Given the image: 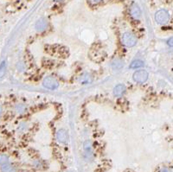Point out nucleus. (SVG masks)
<instances>
[{"instance_id":"f257e3e1","label":"nucleus","mask_w":173,"mask_h":172,"mask_svg":"<svg viewBox=\"0 0 173 172\" xmlns=\"http://www.w3.org/2000/svg\"><path fill=\"white\" fill-rule=\"evenodd\" d=\"M170 19V15L165 10H159L155 14V20L159 24H165Z\"/></svg>"},{"instance_id":"f03ea898","label":"nucleus","mask_w":173,"mask_h":172,"mask_svg":"<svg viewBox=\"0 0 173 172\" xmlns=\"http://www.w3.org/2000/svg\"><path fill=\"white\" fill-rule=\"evenodd\" d=\"M122 43L127 47H133L137 43V38L134 34L127 32L122 35Z\"/></svg>"},{"instance_id":"7ed1b4c3","label":"nucleus","mask_w":173,"mask_h":172,"mask_svg":"<svg viewBox=\"0 0 173 172\" xmlns=\"http://www.w3.org/2000/svg\"><path fill=\"white\" fill-rule=\"evenodd\" d=\"M43 87L49 89V90H55L59 87V83L56 81V79L51 77V76H48L43 80Z\"/></svg>"},{"instance_id":"20e7f679","label":"nucleus","mask_w":173,"mask_h":172,"mask_svg":"<svg viewBox=\"0 0 173 172\" xmlns=\"http://www.w3.org/2000/svg\"><path fill=\"white\" fill-rule=\"evenodd\" d=\"M133 80L138 83H144L148 79V73L146 70H138L133 74Z\"/></svg>"},{"instance_id":"39448f33","label":"nucleus","mask_w":173,"mask_h":172,"mask_svg":"<svg viewBox=\"0 0 173 172\" xmlns=\"http://www.w3.org/2000/svg\"><path fill=\"white\" fill-rule=\"evenodd\" d=\"M130 13H131V16L135 19H139L141 16V10H140L139 6L135 3L131 6Z\"/></svg>"},{"instance_id":"423d86ee","label":"nucleus","mask_w":173,"mask_h":172,"mask_svg":"<svg viewBox=\"0 0 173 172\" xmlns=\"http://www.w3.org/2000/svg\"><path fill=\"white\" fill-rule=\"evenodd\" d=\"M56 138H57V140L60 142V143H66L67 142V139H68V134L66 132L65 130L63 129H61L58 131L57 134H56Z\"/></svg>"},{"instance_id":"0eeeda50","label":"nucleus","mask_w":173,"mask_h":172,"mask_svg":"<svg viewBox=\"0 0 173 172\" xmlns=\"http://www.w3.org/2000/svg\"><path fill=\"white\" fill-rule=\"evenodd\" d=\"M47 21L44 18H41L36 23V29L37 31H43L47 28Z\"/></svg>"},{"instance_id":"6e6552de","label":"nucleus","mask_w":173,"mask_h":172,"mask_svg":"<svg viewBox=\"0 0 173 172\" xmlns=\"http://www.w3.org/2000/svg\"><path fill=\"white\" fill-rule=\"evenodd\" d=\"M125 91H126V87L123 84H119V85H117L114 87V94L115 96H117V97H120V96H121L125 93Z\"/></svg>"},{"instance_id":"1a4fd4ad","label":"nucleus","mask_w":173,"mask_h":172,"mask_svg":"<svg viewBox=\"0 0 173 172\" xmlns=\"http://www.w3.org/2000/svg\"><path fill=\"white\" fill-rule=\"evenodd\" d=\"M111 65H112V68H113L114 69L118 70V69L122 68L124 63H123L122 60H120V59H114V60L112 61V64H111Z\"/></svg>"},{"instance_id":"9d476101","label":"nucleus","mask_w":173,"mask_h":172,"mask_svg":"<svg viewBox=\"0 0 173 172\" xmlns=\"http://www.w3.org/2000/svg\"><path fill=\"white\" fill-rule=\"evenodd\" d=\"M144 66V62L140 60H135L133 61L131 64H130V68H141Z\"/></svg>"},{"instance_id":"9b49d317","label":"nucleus","mask_w":173,"mask_h":172,"mask_svg":"<svg viewBox=\"0 0 173 172\" xmlns=\"http://www.w3.org/2000/svg\"><path fill=\"white\" fill-rule=\"evenodd\" d=\"M84 150L87 155L88 156L92 155V147H91V143L89 141H86L84 143Z\"/></svg>"},{"instance_id":"f8f14e48","label":"nucleus","mask_w":173,"mask_h":172,"mask_svg":"<svg viewBox=\"0 0 173 172\" xmlns=\"http://www.w3.org/2000/svg\"><path fill=\"white\" fill-rule=\"evenodd\" d=\"M5 72H6V62L5 61H3L0 63V79L4 76Z\"/></svg>"},{"instance_id":"ddd939ff","label":"nucleus","mask_w":173,"mask_h":172,"mask_svg":"<svg viewBox=\"0 0 173 172\" xmlns=\"http://www.w3.org/2000/svg\"><path fill=\"white\" fill-rule=\"evenodd\" d=\"M3 166L1 167V171L3 172H13L14 171V169L13 167L10 165V164H8L7 163L4 164H2Z\"/></svg>"},{"instance_id":"4468645a","label":"nucleus","mask_w":173,"mask_h":172,"mask_svg":"<svg viewBox=\"0 0 173 172\" xmlns=\"http://www.w3.org/2000/svg\"><path fill=\"white\" fill-rule=\"evenodd\" d=\"M8 161H9V158L7 156L0 154V164H4L8 163Z\"/></svg>"},{"instance_id":"2eb2a0df","label":"nucleus","mask_w":173,"mask_h":172,"mask_svg":"<svg viewBox=\"0 0 173 172\" xmlns=\"http://www.w3.org/2000/svg\"><path fill=\"white\" fill-rule=\"evenodd\" d=\"M24 110H25V106H24L23 105H22V104L17 105V106H16V111L18 113H22Z\"/></svg>"},{"instance_id":"dca6fc26","label":"nucleus","mask_w":173,"mask_h":172,"mask_svg":"<svg viewBox=\"0 0 173 172\" xmlns=\"http://www.w3.org/2000/svg\"><path fill=\"white\" fill-rule=\"evenodd\" d=\"M169 42V44H170V46H171V47H172V38H171V39H170V41H169V42Z\"/></svg>"},{"instance_id":"f3484780","label":"nucleus","mask_w":173,"mask_h":172,"mask_svg":"<svg viewBox=\"0 0 173 172\" xmlns=\"http://www.w3.org/2000/svg\"><path fill=\"white\" fill-rule=\"evenodd\" d=\"M93 1H94V2H99V1H101V0H93Z\"/></svg>"},{"instance_id":"a211bd4d","label":"nucleus","mask_w":173,"mask_h":172,"mask_svg":"<svg viewBox=\"0 0 173 172\" xmlns=\"http://www.w3.org/2000/svg\"><path fill=\"white\" fill-rule=\"evenodd\" d=\"M1 113H2V108H1V106H0V114H1Z\"/></svg>"}]
</instances>
